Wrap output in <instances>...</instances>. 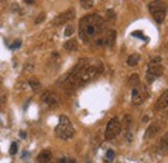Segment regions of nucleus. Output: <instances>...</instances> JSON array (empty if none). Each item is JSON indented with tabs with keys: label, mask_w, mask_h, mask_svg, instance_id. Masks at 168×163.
<instances>
[{
	"label": "nucleus",
	"mask_w": 168,
	"mask_h": 163,
	"mask_svg": "<svg viewBox=\"0 0 168 163\" xmlns=\"http://www.w3.org/2000/svg\"><path fill=\"white\" fill-rule=\"evenodd\" d=\"M75 18V11L73 8L67 9V11L62 12L61 14H58L55 20H53V25L55 26H61V25H65V23H67L69 21H73Z\"/></svg>",
	"instance_id": "7"
},
{
	"label": "nucleus",
	"mask_w": 168,
	"mask_h": 163,
	"mask_svg": "<svg viewBox=\"0 0 168 163\" xmlns=\"http://www.w3.org/2000/svg\"><path fill=\"white\" fill-rule=\"evenodd\" d=\"M41 100H43V102H46L47 105H49V106H56L57 104H58V97H57V95L52 92H46L43 96H41Z\"/></svg>",
	"instance_id": "9"
},
{
	"label": "nucleus",
	"mask_w": 168,
	"mask_h": 163,
	"mask_svg": "<svg viewBox=\"0 0 168 163\" xmlns=\"http://www.w3.org/2000/svg\"><path fill=\"white\" fill-rule=\"evenodd\" d=\"M20 45H21V40H17V43H14L12 45V48H17V47H20Z\"/></svg>",
	"instance_id": "28"
},
{
	"label": "nucleus",
	"mask_w": 168,
	"mask_h": 163,
	"mask_svg": "<svg viewBox=\"0 0 168 163\" xmlns=\"http://www.w3.org/2000/svg\"><path fill=\"white\" fill-rule=\"evenodd\" d=\"M128 83H130L131 87H139L140 86V75L139 74H132L128 79Z\"/></svg>",
	"instance_id": "17"
},
{
	"label": "nucleus",
	"mask_w": 168,
	"mask_h": 163,
	"mask_svg": "<svg viewBox=\"0 0 168 163\" xmlns=\"http://www.w3.org/2000/svg\"><path fill=\"white\" fill-rule=\"evenodd\" d=\"M73 34H74V27L71 26V25H69L65 29V36H71Z\"/></svg>",
	"instance_id": "22"
},
{
	"label": "nucleus",
	"mask_w": 168,
	"mask_h": 163,
	"mask_svg": "<svg viewBox=\"0 0 168 163\" xmlns=\"http://www.w3.org/2000/svg\"><path fill=\"white\" fill-rule=\"evenodd\" d=\"M163 66H162V58L160 57H155L149 62L148 66V75H146V80L148 83H153L155 78L162 77L163 74Z\"/></svg>",
	"instance_id": "4"
},
{
	"label": "nucleus",
	"mask_w": 168,
	"mask_h": 163,
	"mask_svg": "<svg viewBox=\"0 0 168 163\" xmlns=\"http://www.w3.org/2000/svg\"><path fill=\"white\" fill-rule=\"evenodd\" d=\"M70 163H75V161H71V162H70Z\"/></svg>",
	"instance_id": "33"
},
{
	"label": "nucleus",
	"mask_w": 168,
	"mask_h": 163,
	"mask_svg": "<svg viewBox=\"0 0 168 163\" xmlns=\"http://www.w3.org/2000/svg\"><path fill=\"white\" fill-rule=\"evenodd\" d=\"M104 163H111V161H109V159H105Z\"/></svg>",
	"instance_id": "32"
},
{
	"label": "nucleus",
	"mask_w": 168,
	"mask_h": 163,
	"mask_svg": "<svg viewBox=\"0 0 168 163\" xmlns=\"http://www.w3.org/2000/svg\"><path fill=\"white\" fill-rule=\"evenodd\" d=\"M106 16H107V20H115V13L113 11H107Z\"/></svg>",
	"instance_id": "26"
},
{
	"label": "nucleus",
	"mask_w": 168,
	"mask_h": 163,
	"mask_svg": "<svg viewBox=\"0 0 168 163\" xmlns=\"http://www.w3.org/2000/svg\"><path fill=\"white\" fill-rule=\"evenodd\" d=\"M9 153H10V154H16V153H17V144H16V143H12L10 149H9Z\"/></svg>",
	"instance_id": "25"
},
{
	"label": "nucleus",
	"mask_w": 168,
	"mask_h": 163,
	"mask_svg": "<svg viewBox=\"0 0 168 163\" xmlns=\"http://www.w3.org/2000/svg\"><path fill=\"white\" fill-rule=\"evenodd\" d=\"M78 47H79V44H78V41L75 40V39H70V40H67L64 44V48L66 51H69V52H74V51H76Z\"/></svg>",
	"instance_id": "13"
},
{
	"label": "nucleus",
	"mask_w": 168,
	"mask_h": 163,
	"mask_svg": "<svg viewBox=\"0 0 168 163\" xmlns=\"http://www.w3.org/2000/svg\"><path fill=\"white\" fill-rule=\"evenodd\" d=\"M122 131V123L119 118L114 117L110 119V122L106 126V131H105V138L106 140H114Z\"/></svg>",
	"instance_id": "5"
},
{
	"label": "nucleus",
	"mask_w": 168,
	"mask_h": 163,
	"mask_svg": "<svg viewBox=\"0 0 168 163\" xmlns=\"http://www.w3.org/2000/svg\"><path fill=\"white\" fill-rule=\"evenodd\" d=\"M114 157H115V153H114V150H107V153H106V159H109V161H113L114 159Z\"/></svg>",
	"instance_id": "23"
},
{
	"label": "nucleus",
	"mask_w": 168,
	"mask_h": 163,
	"mask_svg": "<svg viewBox=\"0 0 168 163\" xmlns=\"http://www.w3.org/2000/svg\"><path fill=\"white\" fill-rule=\"evenodd\" d=\"M44 18H46V13H40L39 16L36 17V20H35V23H40L44 21Z\"/></svg>",
	"instance_id": "24"
},
{
	"label": "nucleus",
	"mask_w": 168,
	"mask_h": 163,
	"mask_svg": "<svg viewBox=\"0 0 168 163\" xmlns=\"http://www.w3.org/2000/svg\"><path fill=\"white\" fill-rule=\"evenodd\" d=\"M80 5H82L84 9L92 8V5H93V0H80Z\"/></svg>",
	"instance_id": "20"
},
{
	"label": "nucleus",
	"mask_w": 168,
	"mask_h": 163,
	"mask_svg": "<svg viewBox=\"0 0 168 163\" xmlns=\"http://www.w3.org/2000/svg\"><path fill=\"white\" fill-rule=\"evenodd\" d=\"M168 107V89H166L155 102V110H164Z\"/></svg>",
	"instance_id": "8"
},
{
	"label": "nucleus",
	"mask_w": 168,
	"mask_h": 163,
	"mask_svg": "<svg viewBox=\"0 0 168 163\" xmlns=\"http://www.w3.org/2000/svg\"><path fill=\"white\" fill-rule=\"evenodd\" d=\"M132 35H133V36H141V38H142V39H144V35H142V34H141V32H140V31H134V32H133V34H132Z\"/></svg>",
	"instance_id": "27"
},
{
	"label": "nucleus",
	"mask_w": 168,
	"mask_h": 163,
	"mask_svg": "<svg viewBox=\"0 0 168 163\" xmlns=\"http://www.w3.org/2000/svg\"><path fill=\"white\" fill-rule=\"evenodd\" d=\"M57 163H66V159L65 158H61V159H58V161H57Z\"/></svg>",
	"instance_id": "30"
},
{
	"label": "nucleus",
	"mask_w": 168,
	"mask_h": 163,
	"mask_svg": "<svg viewBox=\"0 0 168 163\" xmlns=\"http://www.w3.org/2000/svg\"><path fill=\"white\" fill-rule=\"evenodd\" d=\"M160 9H166V8H164V4L160 1V0H155V1H153V3H150V4H149L150 13H154V12L160 11Z\"/></svg>",
	"instance_id": "12"
},
{
	"label": "nucleus",
	"mask_w": 168,
	"mask_h": 163,
	"mask_svg": "<svg viewBox=\"0 0 168 163\" xmlns=\"http://www.w3.org/2000/svg\"><path fill=\"white\" fill-rule=\"evenodd\" d=\"M102 71H104V66L101 62H96L93 65H87L79 72H76L71 79L66 82V87L73 89L76 88V87H80L83 84L88 83V82L93 80L94 78H97Z\"/></svg>",
	"instance_id": "2"
},
{
	"label": "nucleus",
	"mask_w": 168,
	"mask_h": 163,
	"mask_svg": "<svg viewBox=\"0 0 168 163\" xmlns=\"http://www.w3.org/2000/svg\"><path fill=\"white\" fill-rule=\"evenodd\" d=\"M151 14H153V17H154L155 22L162 23L164 21V18H166V9H160V11H157Z\"/></svg>",
	"instance_id": "15"
},
{
	"label": "nucleus",
	"mask_w": 168,
	"mask_h": 163,
	"mask_svg": "<svg viewBox=\"0 0 168 163\" xmlns=\"http://www.w3.org/2000/svg\"><path fill=\"white\" fill-rule=\"evenodd\" d=\"M158 129H159V126L157 124V123H153V124H150V127L148 129H146V133H145V140H148V138H150V137H153L155 133L158 132Z\"/></svg>",
	"instance_id": "14"
},
{
	"label": "nucleus",
	"mask_w": 168,
	"mask_h": 163,
	"mask_svg": "<svg viewBox=\"0 0 168 163\" xmlns=\"http://www.w3.org/2000/svg\"><path fill=\"white\" fill-rule=\"evenodd\" d=\"M23 1H25L26 4H34L35 0H23Z\"/></svg>",
	"instance_id": "29"
},
{
	"label": "nucleus",
	"mask_w": 168,
	"mask_h": 163,
	"mask_svg": "<svg viewBox=\"0 0 168 163\" xmlns=\"http://www.w3.org/2000/svg\"><path fill=\"white\" fill-rule=\"evenodd\" d=\"M50 159H52V152H50L49 149L43 150V152L38 155V162L39 163H48Z\"/></svg>",
	"instance_id": "11"
},
{
	"label": "nucleus",
	"mask_w": 168,
	"mask_h": 163,
	"mask_svg": "<svg viewBox=\"0 0 168 163\" xmlns=\"http://www.w3.org/2000/svg\"><path fill=\"white\" fill-rule=\"evenodd\" d=\"M140 60H141L140 54H139V53H133V54H131V56L128 57L127 63H128V65H130V66H136L137 63L140 62Z\"/></svg>",
	"instance_id": "16"
},
{
	"label": "nucleus",
	"mask_w": 168,
	"mask_h": 163,
	"mask_svg": "<svg viewBox=\"0 0 168 163\" xmlns=\"http://www.w3.org/2000/svg\"><path fill=\"white\" fill-rule=\"evenodd\" d=\"M20 136H21V137H22V138H25V137H26V133H25V132H23V131H21Z\"/></svg>",
	"instance_id": "31"
},
{
	"label": "nucleus",
	"mask_w": 168,
	"mask_h": 163,
	"mask_svg": "<svg viewBox=\"0 0 168 163\" xmlns=\"http://www.w3.org/2000/svg\"><path fill=\"white\" fill-rule=\"evenodd\" d=\"M131 122H132V117L131 115H125L124 119H123V126H124L125 128H128V127L131 126Z\"/></svg>",
	"instance_id": "21"
},
{
	"label": "nucleus",
	"mask_w": 168,
	"mask_h": 163,
	"mask_svg": "<svg viewBox=\"0 0 168 163\" xmlns=\"http://www.w3.org/2000/svg\"><path fill=\"white\" fill-rule=\"evenodd\" d=\"M115 39H116L115 30H109L106 36H105V45H107V47H113L114 43H115Z\"/></svg>",
	"instance_id": "10"
},
{
	"label": "nucleus",
	"mask_w": 168,
	"mask_h": 163,
	"mask_svg": "<svg viewBox=\"0 0 168 163\" xmlns=\"http://www.w3.org/2000/svg\"><path fill=\"white\" fill-rule=\"evenodd\" d=\"M160 148H162V149H164V150L168 149V132L162 136V138H160Z\"/></svg>",
	"instance_id": "19"
},
{
	"label": "nucleus",
	"mask_w": 168,
	"mask_h": 163,
	"mask_svg": "<svg viewBox=\"0 0 168 163\" xmlns=\"http://www.w3.org/2000/svg\"><path fill=\"white\" fill-rule=\"evenodd\" d=\"M149 93L145 87H134L132 89V104L133 105H141L146 98Z\"/></svg>",
	"instance_id": "6"
},
{
	"label": "nucleus",
	"mask_w": 168,
	"mask_h": 163,
	"mask_svg": "<svg viewBox=\"0 0 168 163\" xmlns=\"http://www.w3.org/2000/svg\"><path fill=\"white\" fill-rule=\"evenodd\" d=\"M55 132H56L57 137L61 138V140H70V138L74 137V133H75L74 127L71 124L70 119L66 115L60 117V122L56 127Z\"/></svg>",
	"instance_id": "3"
},
{
	"label": "nucleus",
	"mask_w": 168,
	"mask_h": 163,
	"mask_svg": "<svg viewBox=\"0 0 168 163\" xmlns=\"http://www.w3.org/2000/svg\"><path fill=\"white\" fill-rule=\"evenodd\" d=\"M29 84L34 91H38L39 88H40V82H39L36 78H31V79L29 80Z\"/></svg>",
	"instance_id": "18"
},
{
	"label": "nucleus",
	"mask_w": 168,
	"mask_h": 163,
	"mask_svg": "<svg viewBox=\"0 0 168 163\" xmlns=\"http://www.w3.org/2000/svg\"><path fill=\"white\" fill-rule=\"evenodd\" d=\"M105 29L104 20L98 14L92 13L84 16L79 22V35L84 43H88L93 39L94 44H105V36H101Z\"/></svg>",
	"instance_id": "1"
}]
</instances>
